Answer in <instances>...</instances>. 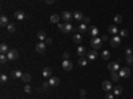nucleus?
<instances>
[{
    "instance_id": "21",
    "label": "nucleus",
    "mask_w": 133,
    "mask_h": 99,
    "mask_svg": "<svg viewBox=\"0 0 133 99\" xmlns=\"http://www.w3.org/2000/svg\"><path fill=\"white\" fill-rule=\"evenodd\" d=\"M8 46H7V44H2V45H0V53H2V54H7L8 53Z\"/></svg>"
},
{
    "instance_id": "1",
    "label": "nucleus",
    "mask_w": 133,
    "mask_h": 99,
    "mask_svg": "<svg viewBox=\"0 0 133 99\" xmlns=\"http://www.w3.org/2000/svg\"><path fill=\"white\" fill-rule=\"evenodd\" d=\"M91 46H92L93 49H96V50L101 49V46H102V40L99 38V37H93V38L91 40Z\"/></svg>"
},
{
    "instance_id": "12",
    "label": "nucleus",
    "mask_w": 133,
    "mask_h": 99,
    "mask_svg": "<svg viewBox=\"0 0 133 99\" xmlns=\"http://www.w3.org/2000/svg\"><path fill=\"white\" fill-rule=\"evenodd\" d=\"M13 16H15V19H16V20H19V21L25 19V13L23 12V11H16V12L13 13Z\"/></svg>"
},
{
    "instance_id": "3",
    "label": "nucleus",
    "mask_w": 133,
    "mask_h": 99,
    "mask_svg": "<svg viewBox=\"0 0 133 99\" xmlns=\"http://www.w3.org/2000/svg\"><path fill=\"white\" fill-rule=\"evenodd\" d=\"M119 75H120L121 78H128L129 75H130V69H129V67H123V69H120Z\"/></svg>"
},
{
    "instance_id": "41",
    "label": "nucleus",
    "mask_w": 133,
    "mask_h": 99,
    "mask_svg": "<svg viewBox=\"0 0 133 99\" xmlns=\"http://www.w3.org/2000/svg\"><path fill=\"white\" fill-rule=\"evenodd\" d=\"M57 27H59V29H60V31L63 32V29H64V27H65V24H61V22H59V24H57Z\"/></svg>"
},
{
    "instance_id": "24",
    "label": "nucleus",
    "mask_w": 133,
    "mask_h": 99,
    "mask_svg": "<svg viewBox=\"0 0 133 99\" xmlns=\"http://www.w3.org/2000/svg\"><path fill=\"white\" fill-rule=\"evenodd\" d=\"M72 40H73L75 44H80V42L83 41V37H81V34H75Z\"/></svg>"
},
{
    "instance_id": "17",
    "label": "nucleus",
    "mask_w": 133,
    "mask_h": 99,
    "mask_svg": "<svg viewBox=\"0 0 133 99\" xmlns=\"http://www.w3.org/2000/svg\"><path fill=\"white\" fill-rule=\"evenodd\" d=\"M23 74H24V73H21L20 70H13L12 73H11V77L15 78V79H17V78H21Z\"/></svg>"
},
{
    "instance_id": "37",
    "label": "nucleus",
    "mask_w": 133,
    "mask_h": 99,
    "mask_svg": "<svg viewBox=\"0 0 133 99\" xmlns=\"http://www.w3.org/2000/svg\"><path fill=\"white\" fill-rule=\"evenodd\" d=\"M24 91L27 92V94H29V92L32 91V89H31V86H29V85H28V83H27V85L24 86Z\"/></svg>"
},
{
    "instance_id": "23",
    "label": "nucleus",
    "mask_w": 133,
    "mask_h": 99,
    "mask_svg": "<svg viewBox=\"0 0 133 99\" xmlns=\"http://www.w3.org/2000/svg\"><path fill=\"white\" fill-rule=\"evenodd\" d=\"M21 79H23V82H31V79H32V77H31V74H28V73H24L23 74V77H21Z\"/></svg>"
},
{
    "instance_id": "26",
    "label": "nucleus",
    "mask_w": 133,
    "mask_h": 99,
    "mask_svg": "<svg viewBox=\"0 0 133 99\" xmlns=\"http://www.w3.org/2000/svg\"><path fill=\"white\" fill-rule=\"evenodd\" d=\"M77 31H79L80 33L86 32V31H88V28H86V24H84V22H83V24H80V25H79V28H77Z\"/></svg>"
},
{
    "instance_id": "15",
    "label": "nucleus",
    "mask_w": 133,
    "mask_h": 99,
    "mask_svg": "<svg viewBox=\"0 0 133 99\" xmlns=\"http://www.w3.org/2000/svg\"><path fill=\"white\" fill-rule=\"evenodd\" d=\"M43 75L45 78H51L52 77V69L51 67H44L43 69Z\"/></svg>"
},
{
    "instance_id": "35",
    "label": "nucleus",
    "mask_w": 133,
    "mask_h": 99,
    "mask_svg": "<svg viewBox=\"0 0 133 99\" xmlns=\"http://www.w3.org/2000/svg\"><path fill=\"white\" fill-rule=\"evenodd\" d=\"M125 61L129 63V65H133V56H126L125 57Z\"/></svg>"
},
{
    "instance_id": "33",
    "label": "nucleus",
    "mask_w": 133,
    "mask_h": 99,
    "mask_svg": "<svg viewBox=\"0 0 133 99\" xmlns=\"http://www.w3.org/2000/svg\"><path fill=\"white\" fill-rule=\"evenodd\" d=\"M7 61H8L7 54H2V56H0V62H2V63H5Z\"/></svg>"
},
{
    "instance_id": "20",
    "label": "nucleus",
    "mask_w": 133,
    "mask_h": 99,
    "mask_svg": "<svg viewBox=\"0 0 133 99\" xmlns=\"http://www.w3.org/2000/svg\"><path fill=\"white\" fill-rule=\"evenodd\" d=\"M37 38L40 40V41H44V40H47V34H45L44 31H39L37 32Z\"/></svg>"
},
{
    "instance_id": "25",
    "label": "nucleus",
    "mask_w": 133,
    "mask_h": 99,
    "mask_svg": "<svg viewBox=\"0 0 133 99\" xmlns=\"http://www.w3.org/2000/svg\"><path fill=\"white\" fill-rule=\"evenodd\" d=\"M86 53V49L84 48V46H79V49H77V54L80 57H84V54Z\"/></svg>"
},
{
    "instance_id": "4",
    "label": "nucleus",
    "mask_w": 133,
    "mask_h": 99,
    "mask_svg": "<svg viewBox=\"0 0 133 99\" xmlns=\"http://www.w3.org/2000/svg\"><path fill=\"white\" fill-rule=\"evenodd\" d=\"M61 66H63V69H64L65 71H71L73 69V63L71 61H68V60H64L63 63H61Z\"/></svg>"
},
{
    "instance_id": "40",
    "label": "nucleus",
    "mask_w": 133,
    "mask_h": 99,
    "mask_svg": "<svg viewBox=\"0 0 133 99\" xmlns=\"http://www.w3.org/2000/svg\"><path fill=\"white\" fill-rule=\"evenodd\" d=\"M80 95H81V98H84V96L86 95V90L81 89V90H80Z\"/></svg>"
},
{
    "instance_id": "16",
    "label": "nucleus",
    "mask_w": 133,
    "mask_h": 99,
    "mask_svg": "<svg viewBox=\"0 0 133 99\" xmlns=\"http://www.w3.org/2000/svg\"><path fill=\"white\" fill-rule=\"evenodd\" d=\"M108 32L112 33L113 36H116V34L119 33V28H117L116 25H109V27H108Z\"/></svg>"
},
{
    "instance_id": "11",
    "label": "nucleus",
    "mask_w": 133,
    "mask_h": 99,
    "mask_svg": "<svg viewBox=\"0 0 133 99\" xmlns=\"http://www.w3.org/2000/svg\"><path fill=\"white\" fill-rule=\"evenodd\" d=\"M97 56H99V53H97L96 49H92V50L88 52V58H89L91 61H95L96 58H97Z\"/></svg>"
},
{
    "instance_id": "27",
    "label": "nucleus",
    "mask_w": 133,
    "mask_h": 99,
    "mask_svg": "<svg viewBox=\"0 0 133 99\" xmlns=\"http://www.w3.org/2000/svg\"><path fill=\"white\" fill-rule=\"evenodd\" d=\"M101 57H102V60H109L111 58V53H109L108 50H102V53H101Z\"/></svg>"
},
{
    "instance_id": "39",
    "label": "nucleus",
    "mask_w": 133,
    "mask_h": 99,
    "mask_svg": "<svg viewBox=\"0 0 133 99\" xmlns=\"http://www.w3.org/2000/svg\"><path fill=\"white\" fill-rule=\"evenodd\" d=\"M132 53H133V50L130 48H126L125 49V56H132Z\"/></svg>"
},
{
    "instance_id": "34",
    "label": "nucleus",
    "mask_w": 133,
    "mask_h": 99,
    "mask_svg": "<svg viewBox=\"0 0 133 99\" xmlns=\"http://www.w3.org/2000/svg\"><path fill=\"white\" fill-rule=\"evenodd\" d=\"M7 81H8V77H7L5 74H2V75H0V82H2V83H5Z\"/></svg>"
},
{
    "instance_id": "10",
    "label": "nucleus",
    "mask_w": 133,
    "mask_h": 99,
    "mask_svg": "<svg viewBox=\"0 0 133 99\" xmlns=\"http://www.w3.org/2000/svg\"><path fill=\"white\" fill-rule=\"evenodd\" d=\"M61 19L68 22L69 20L72 19V12H69V11H64V12L61 13Z\"/></svg>"
},
{
    "instance_id": "45",
    "label": "nucleus",
    "mask_w": 133,
    "mask_h": 99,
    "mask_svg": "<svg viewBox=\"0 0 133 99\" xmlns=\"http://www.w3.org/2000/svg\"><path fill=\"white\" fill-rule=\"evenodd\" d=\"M45 3H47V4H53L55 0H45Z\"/></svg>"
},
{
    "instance_id": "29",
    "label": "nucleus",
    "mask_w": 133,
    "mask_h": 99,
    "mask_svg": "<svg viewBox=\"0 0 133 99\" xmlns=\"http://www.w3.org/2000/svg\"><path fill=\"white\" fill-rule=\"evenodd\" d=\"M121 92H123V87H121V86H116V87H114V90H113V94L114 95H121Z\"/></svg>"
},
{
    "instance_id": "44",
    "label": "nucleus",
    "mask_w": 133,
    "mask_h": 99,
    "mask_svg": "<svg viewBox=\"0 0 133 99\" xmlns=\"http://www.w3.org/2000/svg\"><path fill=\"white\" fill-rule=\"evenodd\" d=\"M63 58H64V60H68V58H69V53H67V52H65V53L63 54Z\"/></svg>"
},
{
    "instance_id": "7",
    "label": "nucleus",
    "mask_w": 133,
    "mask_h": 99,
    "mask_svg": "<svg viewBox=\"0 0 133 99\" xmlns=\"http://www.w3.org/2000/svg\"><path fill=\"white\" fill-rule=\"evenodd\" d=\"M48 82H49V86L51 87H57V86L60 85V79L57 78V77H51Z\"/></svg>"
},
{
    "instance_id": "8",
    "label": "nucleus",
    "mask_w": 133,
    "mask_h": 99,
    "mask_svg": "<svg viewBox=\"0 0 133 99\" xmlns=\"http://www.w3.org/2000/svg\"><path fill=\"white\" fill-rule=\"evenodd\" d=\"M45 48H47V44L43 42V41H40V42L36 45V52H37V53H44V52H45Z\"/></svg>"
},
{
    "instance_id": "47",
    "label": "nucleus",
    "mask_w": 133,
    "mask_h": 99,
    "mask_svg": "<svg viewBox=\"0 0 133 99\" xmlns=\"http://www.w3.org/2000/svg\"><path fill=\"white\" fill-rule=\"evenodd\" d=\"M80 99H85V98H80Z\"/></svg>"
},
{
    "instance_id": "28",
    "label": "nucleus",
    "mask_w": 133,
    "mask_h": 99,
    "mask_svg": "<svg viewBox=\"0 0 133 99\" xmlns=\"http://www.w3.org/2000/svg\"><path fill=\"white\" fill-rule=\"evenodd\" d=\"M111 77H112V81H113V82H117V81L120 79V75H119V73H117V71H112Z\"/></svg>"
},
{
    "instance_id": "38",
    "label": "nucleus",
    "mask_w": 133,
    "mask_h": 99,
    "mask_svg": "<svg viewBox=\"0 0 133 99\" xmlns=\"http://www.w3.org/2000/svg\"><path fill=\"white\" fill-rule=\"evenodd\" d=\"M105 99H114V94H113V92H107Z\"/></svg>"
},
{
    "instance_id": "30",
    "label": "nucleus",
    "mask_w": 133,
    "mask_h": 99,
    "mask_svg": "<svg viewBox=\"0 0 133 99\" xmlns=\"http://www.w3.org/2000/svg\"><path fill=\"white\" fill-rule=\"evenodd\" d=\"M113 20H114L116 24H121V22H123V16H121V15H116L113 17Z\"/></svg>"
},
{
    "instance_id": "36",
    "label": "nucleus",
    "mask_w": 133,
    "mask_h": 99,
    "mask_svg": "<svg viewBox=\"0 0 133 99\" xmlns=\"http://www.w3.org/2000/svg\"><path fill=\"white\" fill-rule=\"evenodd\" d=\"M120 36L121 37H126V36H128V31H126V29H121V31H120Z\"/></svg>"
},
{
    "instance_id": "18",
    "label": "nucleus",
    "mask_w": 133,
    "mask_h": 99,
    "mask_svg": "<svg viewBox=\"0 0 133 99\" xmlns=\"http://www.w3.org/2000/svg\"><path fill=\"white\" fill-rule=\"evenodd\" d=\"M60 19H61V17H60L59 15H52V16H51V19H49V21L52 22V24H59Z\"/></svg>"
},
{
    "instance_id": "46",
    "label": "nucleus",
    "mask_w": 133,
    "mask_h": 99,
    "mask_svg": "<svg viewBox=\"0 0 133 99\" xmlns=\"http://www.w3.org/2000/svg\"><path fill=\"white\" fill-rule=\"evenodd\" d=\"M101 40H102V41H107V40H108V36H105V34H104V36L101 37Z\"/></svg>"
},
{
    "instance_id": "22",
    "label": "nucleus",
    "mask_w": 133,
    "mask_h": 99,
    "mask_svg": "<svg viewBox=\"0 0 133 99\" xmlns=\"http://www.w3.org/2000/svg\"><path fill=\"white\" fill-rule=\"evenodd\" d=\"M73 29H75V28H73L71 24H69V22H67L65 27H64V29H63V33H69V32H72Z\"/></svg>"
},
{
    "instance_id": "19",
    "label": "nucleus",
    "mask_w": 133,
    "mask_h": 99,
    "mask_svg": "<svg viewBox=\"0 0 133 99\" xmlns=\"http://www.w3.org/2000/svg\"><path fill=\"white\" fill-rule=\"evenodd\" d=\"M9 24V22H8V17L7 16H2V17H0V25H2V27H7Z\"/></svg>"
},
{
    "instance_id": "13",
    "label": "nucleus",
    "mask_w": 133,
    "mask_h": 99,
    "mask_svg": "<svg viewBox=\"0 0 133 99\" xmlns=\"http://www.w3.org/2000/svg\"><path fill=\"white\" fill-rule=\"evenodd\" d=\"M85 16H83V13L80 12V11H75L73 12V19L75 20H77V21H81L83 19H84Z\"/></svg>"
},
{
    "instance_id": "43",
    "label": "nucleus",
    "mask_w": 133,
    "mask_h": 99,
    "mask_svg": "<svg viewBox=\"0 0 133 99\" xmlns=\"http://www.w3.org/2000/svg\"><path fill=\"white\" fill-rule=\"evenodd\" d=\"M89 20H91L89 17H86V16H85L84 19H83V22H84V24H88V22H89Z\"/></svg>"
},
{
    "instance_id": "6",
    "label": "nucleus",
    "mask_w": 133,
    "mask_h": 99,
    "mask_svg": "<svg viewBox=\"0 0 133 99\" xmlns=\"http://www.w3.org/2000/svg\"><path fill=\"white\" fill-rule=\"evenodd\" d=\"M101 87H102V90L105 92H109L112 90V82L111 81H104V82L101 83Z\"/></svg>"
},
{
    "instance_id": "32",
    "label": "nucleus",
    "mask_w": 133,
    "mask_h": 99,
    "mask_svg": "<svg viewBox=\"0 0 133 99\" xmlns=\"http://www.w3.org/2000/svg\"><path fill=\"white\" fill-rule=\"evenodd\" d=\"M5 28H7V31H8L9 33H13V32L16 31V28H15V25H13V24H8Z\"/></svg>"
},
{
    "instance_id": "9",
    "label": "nucleus",
    "mask_w": 133,
    "mask_h": 99,
    "mask_svg": "<svg viewBox=\"0 0 133 99\" xmlns=\"http://www.w3.org/2000/svg\"><path fill=\"white\" fill-rule=\"evenodd\" d=\"M108 69H109V71H119L120 70V66H119L117 62H109Z\"/></svg>"
},
{
    "instance_id": "14",
    "label": "nucleus",
    "mask_w": 133,
    "mask_h": 99,
    "mask_svg": "<svg viewBox=\"0 0 133 99\" xmlns=\"http://www.w3.org/2000/svg\"><path fill=\"white\" fill-rule=\"evenodd\" d=\"M88 32H89V34L92 37H96L97 34H99V29H97L96 27H89L88 28Z\"/></svg>"
},
{
    "instance_id": "31",
    "label": "nucleus",
    "mask_w": 133,
    "mask_h": 99,
    "mask_svg": "<svg viewBox=\"0 0 133 99\" xmlns=\"http://www.w3.org/2000/svg\"><path fill=\"white\" fill-rule=\"evenodd\" d=\"M86 63H88V61H86L84 57H80V58H79V65H80V66H85Z\"/></svg>"
},
{
    "instance_id": "2",
    "label": "nucleus",
    "mask_w": 133,
    "mask_h": 99,
    "mask_svg": "<svg viewBox=\"0 0 133 99\" xmlns=\"http://www.w3.org/2000/svg\"><path fill=\"white\" fill-rule=\"evenodd\" d=\"M7 57H8V61H15V60L19 58V52L16 49H11L7 53Z\"/></svg>"
},
{
    "instance_id": "42",
    "label": "nucleus",
    "mask_w": 133,
    "mask_h": 99,
    "mask_svg": "<svg viewBox=\"0 0 133 99\" xmlns=\"http://www.w3.org/2000/svg\"><path fill=\"white\" fill-rule=\"evenodd\" d=\"M45 44H47V45H51V44H52V38H51V37H47V40H45Z\"/></svg>"
},
{
    "instance_id": "5",
    "label": "nucleus",
    "mask_w": 133,
    "mask_h": 99,
    "mask_svg": "<svg viewBox=\"0 0 133 99\" xmlns=\"http://www.w3.org/2000/svg\"><path fill=\"white\" fill-rule=\"evenodd\" d=\"M120 44H121V37L113 36L112 40H111V46L112 48H117V46H120Z\"/></svg>"
}]
</instances>
